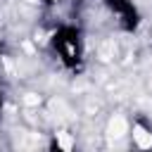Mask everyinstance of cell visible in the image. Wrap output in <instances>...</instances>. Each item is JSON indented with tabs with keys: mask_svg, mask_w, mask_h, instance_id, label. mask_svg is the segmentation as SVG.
I'll return each instance as SVG.
<instances>
[{
	"mask_svg": "<svg viewBox=\"0 0 152 152\" xmlns=\"http://www.w3.org/2000/svg\"><path fill=\"white\" fill-rule=\"evenodd\" d=\"M50 50L66 71L78 74L83 69V64H86V36H83V28L76 26V24H59L50 36Z\"/></svg>",
	"mask_w": 152,
	"mask_h": 152,
	"instance_id": "obj_1",
	"label": "cell"
},
{
	"mask_svg": "<svg viewBox=\"0 0 152 152\" xmlns=\"http://www.w3.org/2000/svg\"><path fill=\"white\" fill-rule=\"evenodd\" d=\"M0 55H2V45H0Z\"/></svg>",
	"mask_w": 152,
	"mask_h": 152,
	"instance_id": "obj_5",
	"label": "cell"
},
{
	"mask_svg": "<svg viewBox=\"0 0 152 152\" xmlns=\"http://www.w3.org/2000/svg\"><path fill=\"white\" fill-rule=\"evenodd\" d=\"M64 0H40V5L43 7H57V5H62Z\"/></svg>",
	"mask_w": 152,
	"mask_h": 152,
	"instance_id": "obj_3",
	"label": "cell"
},
{
	"mask_svg": "<svg viewBox=\"0 0 152 152\" xmlns=\"http://www.w3.org/2000/svg\"><path fill=\"white\" fill-rule=\"evenodd\" d=\"M2 112H5V93L0 90V116H2Z\"/></svg>",
	"mask_w": 152,
	"mask_h": 152,
	"instance_id": "obj_4",
	"label": "cell"
},
{
	"mask_svg": "<svg viewBox=\"0 0 152 152\" xmlns=\"http://www.w3.org/2000/svg\"><path fill=\"white\" fill-rule=\"evenodd\" d=\"M104 10L114 17L119 31L124 33H135L142 24V14H140V7L133 2V0H102Z\"/></svg>",
	"mask_w": 152,
	"mask_h": 152,
	"instance_id": "obj_2",
	"label": "cell"
}]
</instances>
